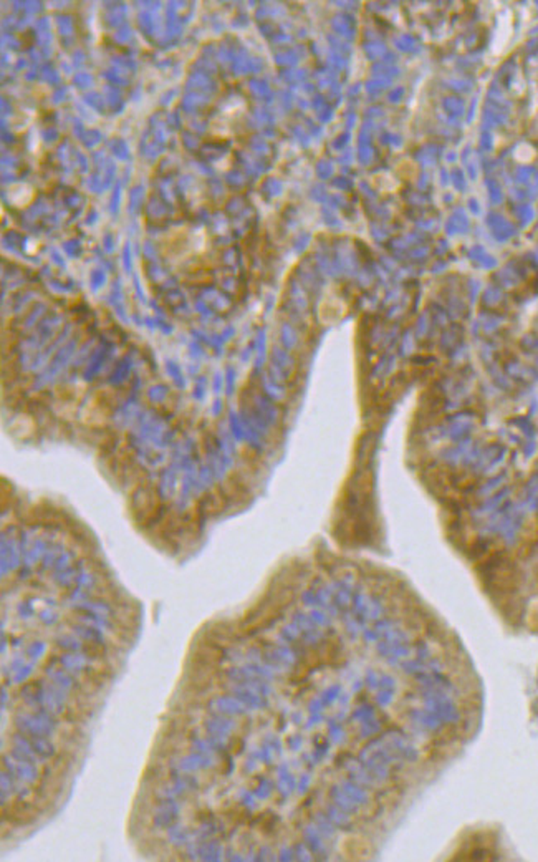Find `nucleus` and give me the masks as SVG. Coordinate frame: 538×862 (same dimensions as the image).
<instances>
[{"label":"nucleus","mask_w":538,"mask_h":862,"mask_svg":"<svg viewBox=\"0 0 538 862\" xmlns=\"http://www.w3.org/2000/svg\"><path fill=\"white\" fill-rule=\"evenodd\" d=\"M15 725L22 733L29 735V737L48 738L57 731L55 716L50 715L48 711L42 710V708H38L34 715H30V713H19V715L15 716Z\"/></svg>","instance_id":"nucleus-1"},{"label":"nucleus","mask_w":538,"mask_h":862,"mask_svg":"<svg viewBox=\"0 0 538 862\" xmlns=\"http://www.w3.org/2000/svg\"><path fill=\"white\" fill-rule=\"evenodd\" d=\"M3 766H6L8 773H12L13 778L25 784H34L38 778V771L35 768L34 763L15 755L13 751L3 756Z\"/></svg>","instance_id":"nucleus-2"},{"label":"nucleus","mask_w":538,"mask_h":862,"mask_svg":"<svg viewBox=\"0 0 538 862\" xmlns=\"http://www.w3.org/2000/svg\"><path fill=\"white\" fill-rule=\"evenodd\" d=\"M66 702V692L65 690H62L60 687H57L55 683H48L45 685L40 681V690H38V705L42 710L48 711L50 715L58 716L63 711V707H65Z\"/></svg>","instance_id":"nucleus-3"},{"label":"nucleus","mask_w":538,"mask_h":862,"mask_svg":"<svg viewBox=\"0 0 538 862\" xmlns=\"http://www.w3.org/2000/svg\"><path fill=\"white\" fill-rule=\"evenodd\" d=\"M197 788H199V781L194 778V776L176 774L173 776V781H171V784L161 788L160 791L156 793V796L160 798V800H178V798L184 796V794L196 791Z\"/></svg>","instance_id":"nucleus-4"},{"label":"nucleus","mask_w":538,"mask_h":862,"mask_svg":"<svg viewBox=\"0 0 538 862\" xmlns=\"http://www.w3.org/2000/svg\"><path fill=\"white\" fill-rule=\"evenodd\" d=\"M180 814V805L176 800H160L155 809L153 824L160 829H169L178 823Z\"/></svg>","instance_id":"nucleus-5"},{"label":"nucleus","mask_w":538,"mask_h":862,"mask_svg":"<svg viewBox=\"0 0 538 862\" xmlns=\"http://www.w3.org/2000/svg\"><path fill=\"white\" fill-rule=\"evenodd\" d=\"M212 766H215V760L211 755H204V753H194V755H187L184 758H180V760L176 763L174 770H173V776L176 774H191L194 771L199 770H209Z\"/></svg>","instance_id":"nucleus-6"},{"label":"nucleus","mask_w":538,"mask_h":862,"mask_svg":"<svg viewBox=\"0 0 538 862\" xmlns=\"http://www.w3.org/2000/svg\"><path fill=\"white\" fill-rule=\"evenodd\" d=\"M207 707H209V711L214 713V715H242V713H246V705L239 700V698H232V697H215L209 700L207 703Z\"/></svg>","instance_id":"nucleus-7"},{"label":"nucleus","mask_w":538,"mask_h":862,"mask_svg":"<svg viewBox=\"0 0 538 862\" xmlns=\"http://www.w3.org/2000/svg\"><path fill=\"white\" fill-rule=\"evenodd\" d=\"M45 674H47L48 679L52 680V683H55L57 687L65 690L66 693L75 688V679L70 675V672L63 670V669H55V662H52L50 665H47Z\"/></svg>","instance_id":"nucleus-8"},{"label":"nucleus","mask_w":538,"mask_h":862,"mask_svg":"<svg viewBox=\"0 0 538 862\" xmlns=\"http://www.w3.org/2000/svg\"><path fill=\"white\" fill-rule=\"evenodd\" d=\"M232 728L234 723L229 718H225L224 715H214L212 718L206 720V730L211 737L225 738L230 731H232Z\"/></svg>","instance_id":"nucleus-9"},{"label":"nucleus","mask_w":538,"mask_h":862,"mask_svg":"<svg viewBox=\"0 0 538 862\" xmlns=\"http://www.w3.org/2000/svg\"><path fill=\"white\" fill-rule=\"evenodd\" d=\"M60 665L65 670H69L70 674H80V672H83L88 667V655H85V653L81 652H70L65 653V655L60 657Z\"/></svg>","instance_id":"nucleus-10"},{"label":"nucleus","mask_w":538,"mask_h":862,"mask_svg":"<svg viewBox=\"0 0 538 862\" xmlns=\"http://www.w3.org/2000/svg\"><path fill=\"white\" fill-rule=\"evenodd\" d=\"M31 746H34V751L37 753L38 758H42V760H48V758L55 756V746H53L52 743L48 742V738L45 737H30Z\"/></svg>","instance_id":"nucleus-11"},{"label":"nucleus","mask_w":538,"mask_h":862,"mask_svg":"<svg viewBox=\"0 0 538 862\" xmlns=\"http://www.w3.org/2000/svg\"><path fill=\"white\" fill-rule=\"evenodd\" d=\"M167 837H169V841L176 844V846H183V844H187L191 839H194V833L189 831L187 828H184V826L174 824L171 826L169 831H167Z\"/></svg>","instance_id":"nucleus-12"},{"label":"nucleus","mask_w":538,"mask_h":862,"mask_svg":"<svg viewBox=\"0 0 538 862\" xmlns=\"http://www.w3.org/2000/svg\"><path fill=\"white\" fill-rule=\"evenodd\" d=\"M75 632L80 635L83 640H88V642H92L94 645H105V639H103L101 630L93 629V627H75Z\"/></svg>","instance_id":"nucleus-13"},{"label":"nucleus","mask_w":538,"mask_h":862,"mask_svg":"<svg viewBox=\"0 0 538 862\" xmlns=\"http://www.w3.org/2000/svg\"><path fill=\"white\" fill-rule=\"evenodd\" d=\"M220 826L217 823H212V821H206V823L201 824V828L197 829L196 833H194V837L199 839V841H207V839L214 837L219 834L220 831Z\"/></svg>","instance_id":"nucleus-14"},{"label":"nucleus","mask_w":538,"mask_h":862,"mask_svg":"<svg viewBox=\"0 0 538 862\" xmlns=\"http://www.w3.org/2000/svg\"><path fill=\"white\" fill-rule=\"evenodd\" d=\"M0 781H2V805H6L8 798H10L12 794H15V779H13L12 773H8L6 770L2 773Z\"/></svg>","instance_id":"nucleus-15"},{"label":"nucleus","mask_w":538,"mask_h":862,"mask_svg":"<svg viewBox=\"0 0 538 862\" xmlns=\"http://www.w3.org/2000/svg\"><path fill=\"white\" fill-rule=\"evenodd\" d=\"M58 647H62L63 650H69V652H83V644L80 642L78 639L71 637V635H62V637H58Z\"/></svg>","instance_id":"nucleus-16"},{"label":"nucleus","mask_w":538,"mask_h":862,"mask_svg":"<svg viewBox=\"0 0 538 862\" xmlns=\"http://www.w3.org/2000/svg\"><path fill=\"white\" fill-rule=\"evenodd\" d=\"M45 650H47V645L43 642H34L29 645V648H27V655L30 658H34V660H37L45 653Z\"/></svg>","instance_id":"nucleus-17"},{"label":"nucleus","mask_w":538,"mask_h":862,"mask_svg":"<svg viewBox=\"0 0 538 862\" xmlns=\"http://www.w3.org/2000/svg\"><path fill=\"white\" fill-rule=\"evenodd\" d=\"M31 670H34V663H29V665L20 667V669L15 672V675H13V681H17V683H22V681H25L31 675Z\"/></svg>","instance_id":"nucleus-18"},{"label":"nucleus","mask_w":538,"mask_h":862,"mask_svg":"<svg viewBox=\"0 0 538 862\" xmlns=\"http://www.w3.org/2000/svg\"><path fill=\"white\" fill-rule=\"evenodd\" d=\"M6 702H7V690L3 688V690H2V705H3V707H6Z\"/></svg>","instance_id":"nucleus-19"}]
</instances>
